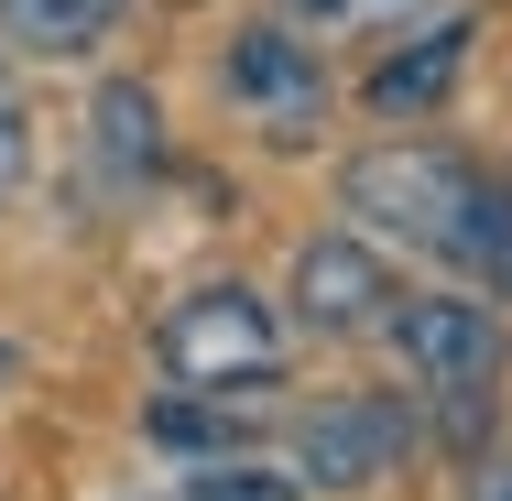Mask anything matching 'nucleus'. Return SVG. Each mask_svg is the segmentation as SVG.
Listing matches in <instances>:
<instances>
[{
    "instance_id": "obj_1",
    "label": "nucleus",
    "mask_w": 512,
    "mask_h": 501,
    "mask_svg": "<svg viewBox=\"0 0 512 501\" xmlns=\"http://www.w3.org/2000/svg\"><path fill=\"white\" fill-rule=\"evenodd\" d=\"M349 207L371 229H393L414 251H469V218H480V175L458 153H425V142H393V153H360L349 164Z\"/></svg>"
},
{
    "instance_id": "obj_2",
    "label": "nucleus",
    "mask_w": 512,
    "mask_h": 501,
    "mask_svg": "<svg viewBox=\"0 0 512 501\" xmlns=\"http://www.w3.org/2000/svg\"><path fill=\"white\" fill-rule=\"evenodd\" d=\"M273 360H284V327L251 284H197L164 316V371L197 393H251V382H273Z\"/></svg>"
},
{
    "instance_id": "obj_3",
    "label": "nucleus",
    "mask_w": 512,
    "mask_h": 501,
    "mask_svg": "<svg viewBox=\"0 0 512 501\" xmlns=\"http://www.w3.org/2000/svg\"><path fill=\"white\" fill-rule=\"evenodd\" d=\"M404 447H414V425H404V403H382V393H338L295 425V458H306L316 491H371V480L404 469Z\"/></svg>"
},
{
    "instance_id": "obj_4",
    "label": "nucleus",
    "mask_w": 512,
    "mask_h": 501,
    "mask_svg": "<svg viewBox=\"0 0 512 501\" xmlns=\"http://www.w3.org/2000/svg\"><path fill=\"white\" fill-rule=\"evenodd\" d=\"M393 349H404L414 382H436V393H491V371H502V327H491L469 295L404 305V316H393Z\"/></svg>"
},
{
    "instance_id": "obj_5",
    "label": "nucleus",
    "mask_w": 512,
    "mask_h": 501,
    "mask_svg": "<svg viewBox=\"0 0 512 501\" xmlns=\"http://www.w3.org/2000/svg\"><path fill=\"white\" fill-rule=\"evenodd\" d=\"M229 99L251 109L262 131H316V109H327V77H316V55L295 44V33H240L229 44Z\"/></svg>"
},
{
    "instance_id": "obj_6",
    "label": "nucleus",
    "mask_w": 512,
    "mask_h": 501,
    "mask_svg": "<svg viewBox=\"0 0 512 501\" xmlns=\"http://www.w3.org/2000/svg\"><path fill=\"white\" fill-rule=\"evenodd\" d=\"M382 295H393V273H382L360 240H306V251H295V316L327 327V338L382 327Z\"/></svg>"
},
{
    "instance_id": "obj_7",
    "label": "nucleus",
    "mask_w": 512,
    "mask_h": 501,
    "mask_svg": "<svg viewBox=\"0 0 512 501\" xmlns=\"http://www.w3.org/2000/svg\"><path fill=\"white\" fill-rule=\"evenodd\" d=\"M458 66H469V33H425L414 55L371 66V109H382V120H414V109H436L458 88Z\"/></svg>"
},
{
    "instance_id": "obj_8",
    "label": "nucleus",
    "mask_w": 512,
    "mask_h": 501,
    "mask_svg": "<svg viewBox=\"0 0 512 501\" xmlns=\"http://www.w3.org/2000/svg\"><path fill=\"white\" fill-rule=\"evenodd\" d=\"M153 88H99V109H88V153H99L109 186H131V175H153Z\"/></svg>"
},
{
    "instance_id": "obj_9",
    "label": "nucleus",
    "mask_w": 512,
    "mask_h": 501,
    "mask_svg": "<svg viewBox=\"0 0 512 501\" xmlns=\"http://www.w3.org/2000/svg\"><path fill=\"white\" fill-rule=\"evenodd\" d=\"M109 11H120V0H0V22H11L33 55H88L109 33Z\"/></svg>"
},
{
    "instance_id": "obj_10",
    "label": "nucleus",
    "mask_w": 512,
    "mask_h": 501,
    "mask_svg": "<svg viewBox=\"0 0 512 501\" xmlns=\"http://www.w3.org/2000/svg\"><path fill=\"white\" fill-rule=\"evenodd\" d=\"M153 447H197V458H229V447H240V414H218V403H153Z\"/></svg>"
},
{
    "instance_id": "obj_11",
    "label": "nucleus",
    "mask_w": 512,
    "mask_h": 501,
    "mask_svg": "<svg viewBox=\"0 0 512 501\" xmlns=\"http://www.w3.org/2000/svg\"><path fill=\"white\" fill-rule=\"evenodd\" d=\"M186 501H295V480H273V469H197Z\"/></svg>"
},
{
    "instance_id": "obj_12",
    "label": "nucleus",
    "mask_w": 512,
    "mask_h": 501,
    "mask_svg": "<svg viewBox=\"0 0 512 501\" xmlns=\"http://www.w3.org/2000/svg\"><path fill=\"white\" fill-rule=\"evenodd\" d=\"M22 164H33V131H22V109L0 99V197L22 186Z\"/></svg>"
},
{
    "instance_id": "obj_13",
    "label": "nucleus",
    "mask_w": 512,
    "mask_h": 501,
    "mask_svg": "<svg viewBox=\"0 0 512 501\" xmlns=\"http://www.w3.org/2000/svg\"><path fill=\"white\" fill-rule=\"evenodd\" d=\"M327 11H414V0H327Z\"/></svg>"
},
{
    "instance_id": "obj_14",
    "label": "nucleus",
    "mask_w": 512,
    "mask_h": 501,
    "mask_svg": "<svg viewBox=\"0 0 512 501\" xmlns=\"http://www.w3.org/2000/svg\"><path fill=\"white\" fill-rule=\"evenodd\" d=\"M480 501H512V469H502V480H491V491H480Z\"/></svg>"
},
{
    "instance_id": "obj_15",
    "label": "nucleus",
    "mask_w": 512,
    "mask_h": 501,
    "mask_svg": "<svg viewBox=\"0 0 512 501\" xmlns=\"http://www.w3.org/2000/svg\"><path fill=\"white\" fill-rule=\"evenodd\" d=\"M0 99H11V88H0Z\"/></svg>"
}]
</instances>
